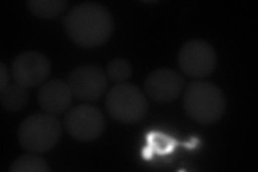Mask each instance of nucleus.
<instances>
[{
	"label": "nucleus",
	"instance_id": "obj_1",
	"mask_svg": "<svg viewBox=\"0 0 258 172\" xmlns=\"http://www.w3.org/2000/svg\"><path fill=\"white\" fill-rule=\"evenodd\" d=\"M63 28L69 39L83 48L106 44L113 35L114 21L107 7L87 2L74 6L63 19Z\"/></svg>",
	"mask_w": 258,
	"mask_h": 172
},
{
	"label": "nucleus",
	"instance_id": "obj_2",
	"mask_svg": "<svg viewBox=\"0 0 258 172\" xmlns=\"http://www.w3.org/2000/svg\"><path fill=\"white\" fill-rule=\"evenodd\" d=\"M183 106L192 121L201 125H211L225 114L226 96L212 82L194 80L184 91Z\"/></svg>",
	"mask_w": 258,
	"mask_h": 172
},
{
	"label": "nucleus",
	"instance_id": "obj_3",
	"mask_svg": "<svg viewBox=\"0 0 258 172\" xmlns=\"http://www.w3.org/2000/svg\"><path fill=\"white\" fill-rule=\"evenodd\" d=\"M61 134L62 124L55 114L39 112L23 120L18 130V139L24 150L43 154L58 143Z\"/></svg>",
	"mask_w": 258,
	"mask_h": 172
},
{
	"label": "nucleus",
	"instance_id": "obj_4",
	"mask_svg": "<svg viewBox=\"0 0 258 172\" xmlns=\"http://www.w3.org/2000/svg\"><path fill=\"white\" fill-rule=\"evenodd\" d=\"M106 109L109 116L122 124H136L149 112V101L141 89L131 83L112 86L106 95Z\"/></svg>",
	"mask_w": 258,
	"mask_h": 172
},
{
	"label": "nucleus",
	"instance_id": "obj_5",
	"mask_svg": "<svg viewBox=\"0 0 258 172\" xmlns=\"http://www.w3.org/2000/svg\"><path fill=\"white\" fill-rule=\"evenodd\" d=\"M63 127L75 140L92 142L104 133L106 119L97 106L88 103L78 104L66 113Z\"/></svg>",
	"mask_w": 258,
	"mask_h": 172
},
{
	"label": "nucleus",
	"instance_id": "obj_6",
	"mask_svg": "<svg viewBox=\"0 0 258 172\" xmlns=\"http://www.w3.org/2000/svg\"><path fill=\"white\" fill-rule=\"evenodd\" d=\"M217 56L213 46L201 39L185 42L177 55V65L185 76L203 80L215 70Z\"/></svg>",
	"mask_w": 258,
	"mask_h": 172
},
{
	"label": "nucleus",
	"instance_id": "obj_7",
	"mask_svg": "<svg viewBox=\"0 0 258 172\" xmlns=\"http://www.w3.org/2000/svg\"><path fill=\"white\" fill-rule=\"evenodd\" d=\"M67 83L78 100L93 102L100 99L106 93L108 80L106 72L100 67L83 65L69 73Z\"/></svg>",
	"mask_w": 258,
	"mask_h": 172
},
{
	"label": "nucleus",
	"instance_id": "obj_8",
	"mask_svg": "<svg viewBox=\"0 0 258 172\" xmlns=\"http://www.w3.org/2000/svg\"><path fill=\"white\" fill-rule=\"evenodd\" d=\"M51 73V63L39 51L22 52L11 64V76L16 84L32 88L45 83Z\"/></svg>",
	"mask_w": 258,
	"mask_h": 172
},
{
	"label": "nucleus",
	"instance_id": "obj_9",
	"mask_svg": "<svg viewBox=\"0 0 258 172\" xmlns=\"http://www.w3.org/2000/svg\"><path fill=\"white\" fill-rule=\"evenodd\" d=\"M184 89V77L170 68L153 70L144 81L145 95L157 103H169L176 100Z\"/></svg>",
	"mask_w": 258,
	"mask_h": 172
},
{
	"label": "nucleus",
	"instance_id": "obj_10",
	"mask_svg": "<svg viewBox=\"0 0 258 172\" xmlns=\"http://www.w3.org/2000/svg\"><path fill=\"white\" fill-rule=\"evenodd\" d=\"M74 99L69 84L59 79L45 82L39 88L38 103L44 112L60 114L69 110Z\"/></svg>",
	"mask_w": 258,
	"mask_h": 172
},
{
	"label": "nucleus",
	"instance_id": "obj_11",
	"mask_svg": "<svg viewBox=\"0 0 258 172\" xmlns=\"http://www.w3.org/2000/svg\"><path fill=\"white\" fill-rule=\"evenodd\" d=\"M29 100L28 88L19 84L9 83L3 92H0V102L8 112H19L27 105Z\"/></svg>",
	"mask_w": 258,
	"mask_h": 172
},
{
	"label": "nucleus",
	"instance_id": "obj_12",
	"mask_svg": "<svg viewBox=\"0 0 258 172\" xmlns=\"http://www.w3.org/2000/svg\"><path fill=\"white\" fill-rule=\"evenodd\" d=\"M181 143L176 139L167 136L160 132H151L147 136V146H145L143 156L150 159L153 155H167L174 151Z\"/></svg>",
	"mask_w": 258,
	"mask_h": 172
},
{
	"label": "nucleus",
	"instance_id": "obj_13",
	"mask_svg": "<svg viewBox=\"0 0 258 172\" xmlns=\"http://www.w3.org/2000/svg\"><path fill=\"white\" fill-rule=\"evenodd\" d=\"M68 3L64 0H30L27 2L29 11L39 19L51 20L62 14Z\"/></svg>",
	"mask_w": 258,
	"mask_h": 172
},
{
	"label": "nucleus",
	"instance_id": "obj_14",
	"mask_svg": "<svg viewBox=\"0 0 258 172\" xmlns=\"http://www.w3.org/2000/svg\"><path fill=\"white\" fill-rule=\"evenodd\" d=\"M11 172H50L47 161L35 153L24 154L15 158L9 169Z\"/></svg>",
	"mask_w": 258,
	"mask_h": 172
},
{
	"label": "nucleus",
	"instance_id": "obj_15",
	"mask_svg": "<svg viewBox=\"0 0 258 172\" xmlns=\"http://www.w3.org/2000/svg\"><path fill=\"white\" fill-rule=\"evenodd\" d=\"M107 77L116 84L126 83L133 75L132 65L124 59H114L109 62L106 69Z\"/></svg>",
	"mask_w": 258,
	"mask_h": 172
},
{
	"label": "nucleus",
	"instance_id": "obj_16",
	"mask_svg": "<svg viewBox=\"0 0 258 172\" xmlns=\"http://www.w3.org/2000/svg\"><path fill=\"white\" fill-rule=\"evenodd\" d=\"M8 85H9V71L2 62L0 63V92H3Z\"/></svg>",
	"mask_w": 258,
	"mask_h": 172
}]
</instances>
